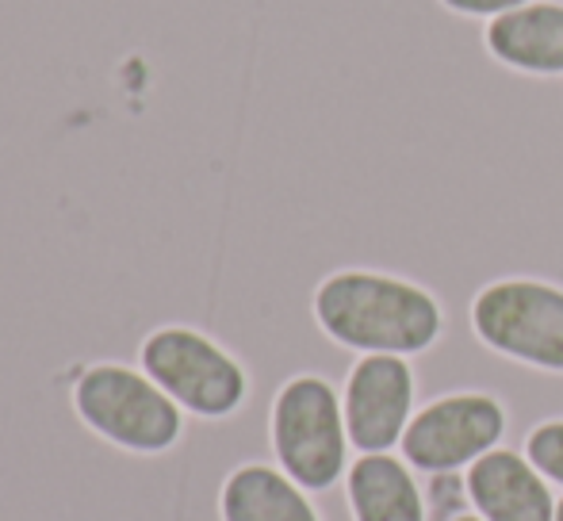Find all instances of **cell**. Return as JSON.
<instances>
[{"mask_svg": "<svg viewBox=\"0 0 563 521\" xmlns=\"http://www.w3.org/2000/svg\"><path fill=\"white\" fill-rule=\"evenodd\" d=\"M311 319L330 345L356 357H422L445 342L449 330L438 291L372 265H345L322 276L311 291Z\"/></svg>", "mask_w": 563, "mask_h": 521, "instance_id": "cell-1", "label": "cell"}, {"mask_svg": "<svg viewBox=\"0 0 563 521\" xmlns=\"http://www.w3.org/2000/svg\"><path fill=\"white\" fill-rule=\"evenodd\" d=\"M268 445L284 476L303 491L327 495L349 472L345 402L334 380L322 373H296L273 391L268 402Z\"/></svg>", "mask_w": 563, "mask_h": 521, "instance_id": "cell-2", "label": "cell"}, {"mask_svg": "<svg viewBox=\"0 0 563 521\" xmlns=\"http://www.w3.org/2000/svg\"><path fill=\"white\" fill-rule=\"evenodd\" d=\"M139 365L185 414L227 422L250 402L245 361L192 322H162L139 342Z\"/></svg>", "mask_w": 563, "mask_h": 521, "instance_id": "cell-3", "label": "cell"}, {"mask_svg": "<svg viewBox=\"0 0 563 521\" xmlns=\"http://www.w3.org/2000/svg\"><path fill=\"white\" fill-rule=\"evenodd\" d=\"M69 402L85 430L123 453L162 456L185 437V410L142 373V365L92 361L77 373Z\"/></svg>", "mask_w": 563, "mask_h": 521, "instance_id": "cell-4", "label": "cell"}, {"mask_svg": "<svg viewBox=\"0 0 563 521\" xmlns=\"http://www.w3.org/2000/svg\"><path fill=\"white\" fill-rule=\"evenodd\" d=\"M467 326L479 350L541 376H563V284L495 276L475 288Z\"/></svg>", "mask_w": 563, "mask_h": 521, "instance_id": "cell-5", "label": "cell"}, {"mask_svg": "<svg viewBox=\"0 0 563 521\" xmlns=\"http://www.w3.org/2000/svg\"><path fill=\"white\" fill-rule=\"evenodd\" d=\"M510 437V407L495 391L452 388L415 410L402 433V461L422 476L467 472Z\"/></svg>", "mask_w": 563, "mask_h": 521, "instance_id": "cell-6", "label": "cell"}, {"mask_svg": "<svg viewBox=\"0 0 563 521\" xmlns=\"http://www.w3.org/2000/svg\"><path fill=\"white\" fill-rule=\"evenodd\" d=\"M341 402L349 445L356 453H391L395 445H402V433L418 410V373L410 357H356L341 384Z\"/></svg>", "mask_w": 563, "mask_h": 521, "instance_id": "cell-7", "label": "cell"}, {"mask_svg": "<svg viewBox=\"0 0 563 521\" xmlns=\"http://www.w3.org/2000/svg\"><path fill=\"white\" fill-rule=\"evenodd\" d=\"M467 502L483 521H556L552 484L521 448L498 445L467 468Z\"/></svg>", "mask_w": 563, "mask_h": 521, "instance_id": "cell-8", "label": "cell"}, {"mask_svg": "<svg viewBox=\"0 0 563 521\" xmlns=\"http://www.w3.org/2000/svg\"><path fill=\"white\" fill-rule=\"evenodd\" d=\"M483 46L514 74L563 77V0H533L487 20Z\"/></svg>", "mask_w": 563, "mask_h": 521, "instance_id": "cell-9", "label": "cell"}, {"mask_svg": "<svg viewBox=\"0 0 563 521\" xmlns=\"http://www.w3.org/2000/svg\"><path fill=\"white\" fill-rule=\"evenodd\" d=\"M353 521H430L422 479L395 453H361L345 472Z\"/></svg>", "mask_w": 563, "mask_h": 521, "instance_id": "cell-10", "label": "cell"}, {"mask_svg": "<svg viewBox=\"0 0 563 521\" xmlns=\"http://www.w3.org/2000/svg\"><path fill=\"white\" fill-rule=\"evenodd\" d=\"M307 495L276 464L245 461L219 487V521H322Z\"/></svg>", "mask_w": 563, "mask_h": 521, "instance_id": "cell-11", "label": "cell"}, {"mask_svg": "<svg viewBox=\"0 0 563 521\" xmlns=\"http://www.w3.org/2000/svg\"><path fill=\"white\" fill-rule=\"evenodd\" d=\"M518 448L533 461V468L549 484L563 487V418H544V422L529 425V433L521 437Z\"/></svg>", "mask_w": 563, "mask_h": 521, "instance_id": "cell-12", "label": "cell"}, {"mask_svg": "<svg viewBox=\"0 0 563 521\" xmlns=\"http://www.w3.org/2000/svg\"><path fill=\"white\" fill-rule=\"evenodd\" d=\"M426 514L430 521H452L464 514L472 502H467V484L460 472H438V476H426Z\"/></svg>", "mask_w": 563, "mask_h": 521, "instance_id": "cell-13", "label": "cell"}, {"mask_svg": "<svg viewBox=\"0 0 563 521\" xmlns=\"http://www.w3.org/2000/svg\"><path fill=\"white\" fill-rule=\"evenodd\" d=\"M449 12L456 15H483V20H495L503 12H514L521 4H533V0H441Z\"/></svg>", "mask_w": 563, "mask_h": 521, "instance_id": "cell-14", "label": "cell"}, {"mask_svg": "<svg viewBox=\"0 0 563 521\" xmlns=\"http://www.w3.org/2000/svg\"><path fill=\"white\" fill-rule=\"evenodd\" d=\"M452 521H483V518L475 514V510H472V514H467V510H464V514H460V518H452Z\"/></svg>", "mask_w": 563, "mask_h": 521, "instance_id": "cell-15", "label": "cell"}, {"mask_svg": "<svg viewBox=\"0 0 563 521\" xmlns=\"http://www.w3.org/2000/svg\"><path fill=\"white\" fill-rule=\"evenodd\" d=\"M556 521H563V495L556 499Z\"/></svg>", "mask_w": 563, "mask_h": 521, "instance_id": "cell-16", "label": "cell"}]
</instances>
